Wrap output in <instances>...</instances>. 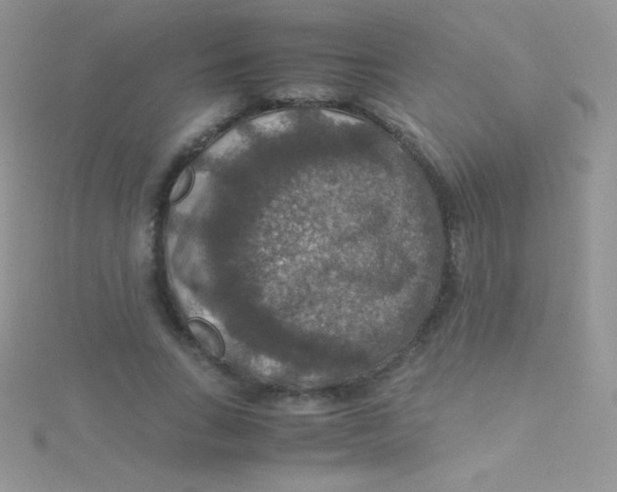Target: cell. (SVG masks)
<instances>
[{"mask_svg": "<svg viewBox=\"0 0 617 492\" xmlns=\"http://www.w3.org/2000/svg\"><path fill=\"white\" fill-rule=\"evenodd\" d=\"M190 328L199 345L213 357H222L224 346L218 331L208 322L194 319L190 322Z\"/></svg>", "mask_w": 617, "mask_h": 492, "instance_id": "obj_1", "label": "cell"}, {"mask_svg": "<svg viewBox=\"0 0 617 492\" xmlns=\"http://www.w3.org/2000/svg\"><path fill=\"white\" fill-rule=\"evenodd\" d=\"M293 124V119L288 112H272L261 115L252 121V126L264 133H280L287 130Z\"/></svg>", "mask_w": 617, "mask_h": 492, "instance_id": "obj_2", "label": "cell"}, {"mask_svg": "<svg viewBox=\"0 0 617 492\" xmlns=\"http://www.w3.org/2000/svg\"><path fill=\"white\" fill-rule=\"evenodd\" d=\"M280 96L292 100H320L331 96V91L320 86H297L284 89Z\"/></svg>", "mask_w": 617, "mask_h": 492, "instance_id": "obj_3", "label": "cell"}, {"mask_svg": "<svg viewBox=\"0 0 617 492\" xmlns=\"http://www.w3.org/2000/svg\"><path fill=\"white\" fill-rule=\"evenodd\" d=\"M193 183H194V174L190 169H185L182 173L179 175L173 189L171 190L170 201L172 202H178L185 199L186 195L189 194L190 190L192 189Z\"/></svg>", "mask_w": 617, "mask_h": 492, "instance_id": "obj_4", "label": "cell"}, {"mask_svg": "<svg viewBox=\"0 0 617 492\" xmlns=\"http://www.w3.org/2000/svg\"><path fill=\"white\" fill-rule=\"evenodd\" d=\"M322 114H324V115H326L327 119H331V121L334 122H338V124H360L359 119H355V117H351V115L345 114H340V112H329V110H324V112H322Z\"/></svg>", "mask_w": 617, "mask_h": 492, "instance_id": "obj_5", "label": "cell"}]
</instances>
